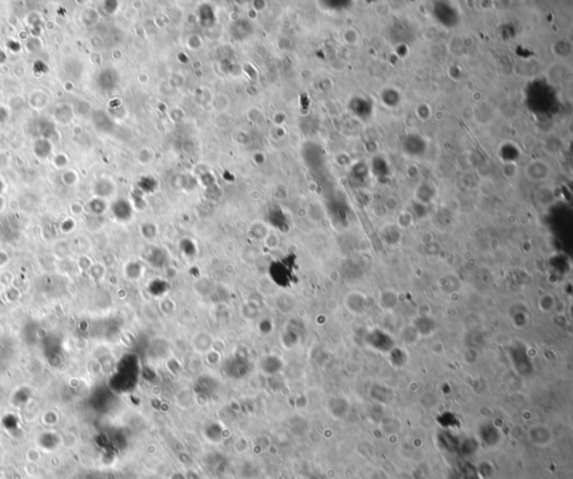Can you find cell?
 Here are the masks:
<instances>
[{
    "mask_svg": "<svg viewBox=\"0 0 573 479\" xmlns=\"http://www.w3.org/2000/svg\"><path fill=\"white\" fill-rule=\"evenodd\" d=\"M439 441L441 446L446 448L447 450L449 451H457L458 450V446H459V441L456 438L454 435H451L450 432H444V434H441L439 436Z\"/></svg>",
    "mask_w": 573,
    "mask_h": 479,
    "instance_id": "4",
    "label": "cell"
},
{
    "mask_svg": "<svg viewBox=\"0 0 573 479\" xmlns=\"http://www.w3.org/2000/svg\"><path fill=\"white\" fill-rule=\"evenodd\" d=\"M512 361L518 373L528 375L532 371V365L524 348L516 347L512 350Z\"/></svg>",
    "mask_w": 573,
    "mask_h": 479,
    "instance_id": "2",
    "label": "cell"
},
{
    "mask_svg": "<svg viewBox=\"0 0 573 479\" xmlns=\"http://www.w3.org/2000/svg\"><path fill=\"white\" fill-rule=\"evenodd\" d=\"M0 479H2V478H0Z\"/></svg>",
    "mask_w": 573,
    "mask_h": 479,
    "instance_id": "7",
    "label": "cell"
},
{
    "mask_svg": "<svg viewBox=\"0 0 573 479\" xmlns=\"http://www.w3.org/2000/svg\"><path fill=\"white\" fill-rule=\"evenodd\" d=\"M62 444H63V437L60 436L53 430H46L40 432L36 438V446L40 450L46 452H52L56 450Z\"/></svg>",
    "mask_w": 573,
    "mask_h": 479,
    "instance_id": "1",
    "label": "cell"
},
{
    "mask_svg": "<svg viewBox=\"0 0 573 479\" xmlns=\"http://www.w3.org/2000/svg\"><path fill=\"white\" fill-rule=\"evenodd\" d=\"M481 438L487 446H494L499 441V434L494 425L485 424L481 428Z\"/></svg>",
    "mask_w": 573,
    "mask_h": 479,
    "instance_id": "3",
    "label": "cell"
},
{
    "mask_svg": "<svg viewBox=\"0 0 573 479\" xmlns=\"http://www.w3.org/2000/svg\"><path fill=\"white\" fill-rule=\"evenodd\" d=\"M57 421H59V415H57L54 411H47V412L44 413L43 415V422L44 424L49 426L55 425L57 423Z\"/></svg>",
    "mask_w": 573,
    "mask_h": 479,
    "instance_id": "5",
    "label": "cell"
},
{
    "mask_svg": "<svg viewBox=\"0 0 573 479\" xmlns=\"http://www.w3.org/2000/svg\"><path fill=\"white\" fill-rule=\"evenodd\" d=\"M463 479H479V478H478V476L475 475V472H472V473H468V472L466 473L465 472V477H463Z\"/></svg>",
    "mask_w": 573,
    "mask_h": 479,
    "instance_id": "6",
    "label": "cell"
}]
</instances>
